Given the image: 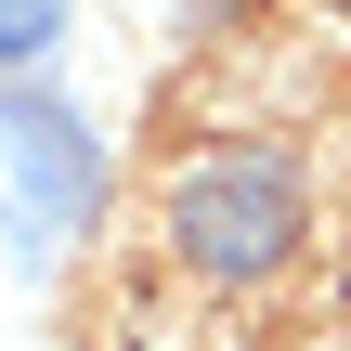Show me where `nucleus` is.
I'll use <instances>...</instances> for the list:
<instances>
[{"label": "nucleus", "mask_w": 351, "mask_h": 351, "mask_svg": "<svg viewBox=\"0 0 351 351\" xmlns=\"http://www.w3.org/2000/svg\"><path fill=\"white\" fill-rule=\"evenodd\" d=\"M300 169L287 156H247V143H221V156H195L182 182H169V247L208 274V287H274L287 261H300Z\"/></svg>", "instance_id": "f257e3e1"}, {"label": "nucleus", "mask_w": 351, "mask_h": 351, "mask_svg": "<svg viewBox=\"0 0 351 351\" xmlns=\"http://www.w3.org/2000/svg\"><path fill=\"white\" fill-rule=\"evenodd\" d=\"M0 156H13V182H26V208H39V221H91V195H104V156H91V130H78L65 104H39V91H0Z\"/></svg>", "instance_id": "f03ea898"}, {"label": "nucleus", "mask_w": 351, "mask_h": 351, "mask_svg": "<svg viewBox=\"0 0 351 351\" xmlns=\"http://www.w3.org/2000/svg\"><path fill=\"white\" fill-rule=\"evenodd\" d=\"M52 26H65V0H0V65H39Z\"/></svg>", "instance_id": "7ed1b4c3"}]
</instances>
